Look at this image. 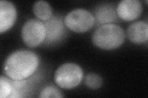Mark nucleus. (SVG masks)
Returning a JSON list of instances; mask_svg holds the SVG:
<instances>
[{"mask_svg": "<svg viewBox=\"0 0 148 98\" xmlns=\"http://www.w3.org/2000/svg\"><path fill=\"white\" fill-rule=\"evenodd\" d=\"M39 65V58L29 50H18L8 56L4 66L6 75L13 80H22L31 76Z\"/></svg>", "mask_w": 148, "mask_h": 98, "instance_id": "1", "label": "nucleus"}, {"mask_svg": "<svg viewBox=\"0 0 148 98\" xmlns=\"http://www.w3.org/2000/svg\"><path fill=\"white\" fill-rule=\"evenodd\" d=\"M125 40V32L119 25L109 23L101 25L92 36L96 47L104 50H112L121 46Z\"/></svg>", "mask_w": 148, "mask_h": 98, "instance_id": "2", "label": "nucleus"}, {"mask_svg": "<svg viewBox=\"0 0 148 98\" xmlns=\"http://www.w3.org/2000/svg\"><path fill=\"white\" fill-rule=\"evenodd\" d=\"M83 77V70L78 64L67 63L61 65L55 72L54 80L57 85L66 90L77 87Z\"/></svg>", "mask_w": 148, "mask_h": 98, "instance_id": "3", "label": "nucleus"}, {"mask_svg": "<svg viewBox=\"0 0 148 98\" xmlns=\"http://www.w3.org/2000/svg\"><path fill=\"white\" fill-rule=\"evenodd\" d=\"M95 23L93 15L84 9H75L69 12L64 18L68 29L76 32H85L90 30Z\"/></svg>", "mask_w": 148, "mask_h": 98, "instance_id": "4", "label": "nucleus"}, {"mask_svg": "<svg viewBox=\"0 0 148 98\" xmlns=\"http://www.w3.org/2000/svg\"><path fill=\"white\" fill-rule=\"evenodd\" d=\"M22 38L24 43L31 48L42 44L46 38V26L37 19L27 20L22 29Z\"/></svg>", "mask_w": 148, "mask_h": 98, "instance_id": "5", "label": "nucleus"}, {"mask_svg": "<svg viewBox=\"0 0 148 98\" xmlns=\"http://www.w3.org/2000/svg\"><path fill=\"white\" fill-rule=\"evenodd\" d=\"M116 12L123 20L133 21L141 14V3L138 0H123L118 4Z\"/></svg>", "mask_w": 148, "mask_h": 98, "instance_id": "6", "label": "nucleus"}, {"mask_svg": "<svg viewBox=\"0 0 148 98\" xmlns=\"http://www.w3.org/2000/svg\"><path fill=\"white\" fill-rule=\"evenodd\" d=\"M17 17L16 9L14 4L8 1H0V32L10 29Z\"/></svg>", "mask_w": 148, "mask_h": 98, "instance_id": "7", "label": "nucleus"}, {"mask_svg": "<svg viewBox=\"0 0 148 98\" xmlns=\"http://www.w3.org/2000/svg\"><path fill=\"white\" fill-rule=\"evenodd\" d=\"M44 24L46 29V44L55 43L62 39L65 32V28L61 18L54 17Z\"/></svg>", "mask_w": 148, "mask_h": 98, "instance_id": "8", "label": "nucleus"}, {"mask_svg": "<svg viewBox=\"0 0 148 98\" xmlns=\"http://www.w3.org/2000/svg\"><path fill=\"white\" fill-rule=\"evenodd\" d=\"M127 35L133 43H144L148 38L147 23L143 21L134 22L128 26Z\"/></svg>", "mask_w": 148, "mask_h": 98, "instance_id": "9", "label": "nucleus"}, {"mask_svg": "<svg viewBox=\"0 0 148 98\" xmlns=\"http://www.w3.org/2000/svg\"><path fill=\"white\" fill-rule=\"evenodd\" d=\"M117 12L114 8L109 4L98 6L95 11V20L97 24H109L117 19Z\"/></svg>", "mask_w": 148, "mask_h": 98, "instance_id": "10", "label": "nucleus"}, {"mask_svg": "<svg viewBox=\"0 0 148 98\" xmlns=\"http://www.w3.org/2000/svg\"><path fill=\"white\" fill-rule=\"evenodd\" d=\"M34 14L39 19L44 21L49 20L52 16V8L50 4L45 1H38L34 3L33 6Z\"/></svg>", "mask_w": 148, "mask_h": 98, "instance_id": "11", "label": "nucleus"}, {"mask_svg": "<svg viewBox=\"0 0 148 98\" xmlns=\"http://www.w3.org/2000/svg\"><path fill=\"white\" fill-rule=\"evenodd\" d=\"M85 84L91 89L97 90L103 85V79L98 74L90 73L85 78Z\"/></svg>", "mask_w": 148, "mask_h": 98, "instance_id": "12", "label": "nucleus"}, {"mask_svg": "<svg viewBox=\"0 0 148 98\" xmlns=\"http://www.w3.org/2000/svg\"><path fill=\"white\" fill-rule=\"evenodd\" d=\"M13 90L12 84L8 79L1 76L0 78V97L6 98L11 95Z\"/></svg>", "mask_w": 148, "mask_h": 98, "instance_id": "13", "label": "nucleus"}, {"mask_svg": "<svg viewBox=\"0 0 148 98\" xmlns=\"http://www.w3.org/2000/svg\"><path fill=\"white\" fill-rule=\"evenodd\" d=\"M40 97H62L60 91L56 87L53 86H48L44 88L39 95Z\"/></svg>", "mask_w": 148, "mask_h": 98, "instance_id": "14", "label": "nucleus"}]
</instances>
